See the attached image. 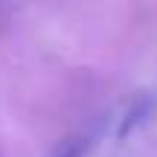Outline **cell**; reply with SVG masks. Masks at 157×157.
<instances>
[{"instance_id":"cell-1","label":"cell","mask_w":157,"mask_h":157,"mask_svg":"<svg viewBox=\"0 0 157 157\" xmlns=\"http://www.w3.org/2000/svg\"><path fill=\"white\" fill-rule=\"evenodd\" d=\"M58 157H76V148H67L64 154H58Z\"/></svg>"}]
</instances>
